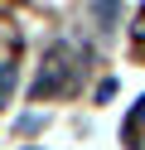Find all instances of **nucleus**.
I'll use <instances>...</instances> for the list:
<instances>
[{
  "instance_id": "obj_1",
  "label": "nucleus",
  "mask_w": 145,
  "mask_h": 150,
  "mask_svg": "<svg viewBox=\"0 0 145 150\" xmlns=\"http://www.w3.org/2000/svg\"><path fill=\"white\" fill-rule=\"evenodd\" d=\"M73 87H77V78H73V63H68V49H53L44 78L34 82V97H53V92H73Z\"/></svg>"
},
{
  "instance_id": "obj_2",
  "label": "nucleus",
  "mask_w": 145,
  "mask_h": 150,
  "mask_svg": "<svg viewBox=\"0 0 145 150\" xmlns=\"http://www.w3.org/2000/svg\"><path fill=\"white\" fill-rule=\"evenodd\" d=\"M10 82H15V68H10V63H0V97L10 92Z\"/></svg>"
}]
</instances>
